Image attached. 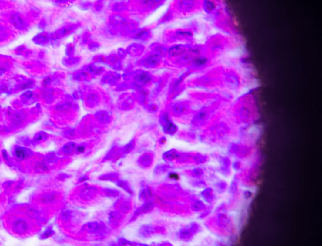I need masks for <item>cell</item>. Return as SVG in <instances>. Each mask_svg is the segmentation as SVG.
Segmentation results:
<instances>
[{
	"label": "cell",
	"instance_id": "6",
	"mask_svg": "<svg viewBox=\"0 0 322 246\" xmlns=\"http://www.w3.org/2000/svg\"><path fill=\"white\" fill-rule=\"evenodd\" d=\"M8 32L5 28L0 27V42L5 40L8 37Z\"/></svg>",
	"mask_w": 322,
	"mask_h": 246
},
{
	"label": "cell",
	"instance_id": "4",
	"mask_svg": "<svg viewBox=\"0 0 322 246\" xmlns=\"http://www.w3.org/2000/svg\"><path fill=\"white\" fill-rule=\"evenodd\" d=\"M47 138V135L46 133L44 132H40L37 133V134H35L34 137H33V140H34V142H35L39 143V142H42L43 141L45 140Z\"/></svg>",
	"mask_w": 322,
	"mask_h": 246
},
{
	"label": "cell",
	"instance_id": "10",
	"mask_svg": "<svg viewBox=\"0 0 322 246\" xmlns=\"http://www.w3.org/2000/svg\"><path fill=\"white\" fill-rule=\"evenodd\" d=\"M35 40L39 43H42V42H43V36L40 35L39 37H36Z\"/></svg>",
	"mask_w": 322,
	"mask_h": 246
},
{
	"label": "cell",
	"instance_id": "1",
	"mask_svg": "<svg viewBox=\"0 0 322 246\" xmlns=\"http://www.w3.org/2000/svg\"><path fill=\"white\" fill-rule=\"evenodd\" d=\"M28 225L23 220H18L13 225V231L17 234H23L27 231Z\"/></svg>",
	"mask_w": 322,
	"mask_h": 246
},
{
	"label": "cell",
	"instance_id": "9",
	"mask_svg": "<svg viewBox=\"0 0 322 246\" xmlns=\"http://www.w3.org/2000/svg\"><path fill=\"white\" fill-rule=\"evenodd\" d=\"M23 120V116H22V114H16V115H15L14 118H13V122L15 123H21L22 121Z\"/></svg>",
	"mask_w": 322,
	"mask_h": 246
},
{
	"label": "cell",
	"instance_id": "11",
	"mask_svg": "<svg viewBox=\"0 0 322 246\" xmlns=\"http://www.w3.org/2000/svg\"><path fill=\"white\" fill-rule=\"evenodd\" d=\"M5 72V71L3 70V69H0V76L2 75L3 74H4Z\"/></svg>",
	"mask_w": 322,
	"mask_h": 246
},
{
	"label": "cell",
	"instance_id": "8",
	"mask_svg": "<svg viewBox=\"0 0 322 246\" xmlns=\"http://www.w3.org/2000/svg\"><path fill=\"white\" fill-rule=\"evenodd\" d=\"M32 93L31 91H27L21 95V98L23 99H28L32 96Z\"/></svg>",
	"mask_w": 322,
	"mask_h": 246
},
{
	"label": "cell",
	"instance_id": "2",
	"mask_svg": "<svg viewBox=\"0 0 322 246\" xmlns=\"http://www.w3.org/2000/svg\"><path fill=\"white\" fill-rule=\"evenodd\" d=\"M15 153L16 157L19 159L23 160L28 157H30L32 154V152L28 148L23 147H18L15 149Z\"/></svg>",
	"mask_w": 322,
	"mask_h": 246
},
{
	"label": "cell",
	"instance_id": "7",
	"mask_svg": "<svg viewBox=\"0 0 322 246\" xmlns=\"http://www.w3.org/2000/svg\"><path fill=\"white\" fill-rule=\"evenodd\" d=\"M28 215L29 216V217L32 218H37L39 216V213L38 212L35 210H33V209H30L28 211Z\"/></svg>",
	"mask_w": 322,
	"mask_h": 246
},
{
	"label": "cell",
	"instance_id": "5",
	"mask_svg": "<svg viewBox=\"0 0 322 246\" xmlns=\"http://www.w3.org/2000/svg\"><path fill=\"white\" fill-rule=\"evenodd\" d=\"M35 172L37 173H45L47 171V167L46 166V165L44 164V163H39L38 164L35 168Z\"/></svg>",
	"mask_w": 322,
	"mask_h": 246
},
{
	"label": "cell",
	"instance_id": "3",
	"mask_svg": "<svg viewBox=\"0 0 322 246\" xmlns=\"http://www.w3.org/2000/svg\"><path fill=\"white\" fill-rule=\"evenodd\" d=\"M12 22L16 29L20 30H22L26 27V23H25L21 16L17 13L14 14L12 16Z\"/></svg>",
	"mask_w": 322,
	"mask_h": 246
}]
</instances>
